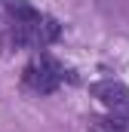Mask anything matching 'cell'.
<instances>
[{
	"instance_id": "obj_3",
	"label": "cell",
	"mask_w": 129,
	"mask_h": 132,
	"mask_svg": "<svg viewBox=\"0 0 129 132\" xmlns=\"http://www.w3.org/2000/svg\"><path fill=\"white\" fill-rule=\"evenodd\" d=\"M92 95L101 101L104 111H111V117H129V86L120 80H98L92 83Z\"/></svg>"
},
{
	"instance_id": "obj_1",
	"label": "cell",
	"mask_w": 129,
	"mask_h": 132,
	"mask_svg": "<svg viewBox=\"0 0 129 132\" xmlns=\"http://www.w3.org/2000/svg\"><path fill=\"white\" fill-rule=\"evenodd\" d=\"M9 43L12 46H22V49H46L49 43L59 40V22L40 9H34L31 3L25 0H9Z\"/></svg>"
},
{
	"instance_id": "obj_2",
	"label": "cell",
	"mask_w": 129,
	"mask_h": 132,
	"mask_svg": "<svg viewBox=\"0 0 129 132\" xmlns=\"http://www.w3.org/2000/svg\"><path fill=\"white\" fill-rule=\"evenodd\" d=\"M22 80H25V86H28L31 92H37V95H49V92H55V89L64 83V68L59 65L52 55L37 52L31 62L25 65Z\"/></svg>"
}]
</instances>
